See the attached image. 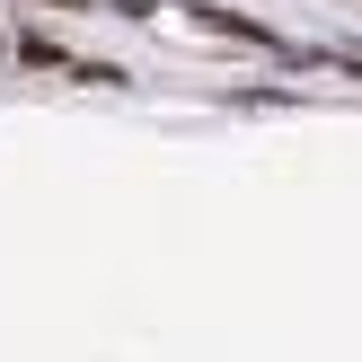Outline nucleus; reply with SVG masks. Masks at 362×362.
Masks as SVG:
<instances>
[{
	"label": "nucleus",
	"instance_id": "nucleus-1",
	"mask_svg": "<svg viewBox=\"0 0 362 362\" xmlns=\"http://www.w3.org/2000/svg\"><path fill=\"white\" fill-rule=\"evenodd\" d=\"M62 9H71V0H62Z\"/></svg>",
	"mask_w": 362,
	"mask_h": 362
}]
</instances>
